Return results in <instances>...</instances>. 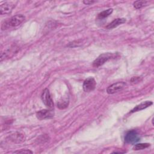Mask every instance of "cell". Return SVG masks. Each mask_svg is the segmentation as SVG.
<instances>
[{
    "instance_id": "7a4b0ae2",
    "label": "cell",
    "mask_w": 154,
    "mask_h": 154,
    "mask_svg": "<svg viewBox=\"0 0 154 154\" xmlns=\"http://www.w3.org/2000/svg\"><path fill=\"white\" fill-rule=\"evenodd\" d=\"M115 55L112 53H104L100 55L93 63V66L94 67H99L103 65L109 60L114 58Z\"/></svg>"
},
{
    "instance_id": "5b68a950",
    "label": "cell",
    "mask_w": 154,
    "mask_h": 154,
    "mask_svg": "<svg viewBox=\"0 0 154 154\" xmlns=\"http://www.w3.org/2000/svg\"><path fill=\"white\" fill-rule=\"evenodd\" d=\"M125 86H126L125 82L123 81L117 82L109 85L106 89V92L109 94H114L122 90L125 87Z\"/></svg>"
},
{
    "instance_id": "277c9868",
    "label": "cell",
    "mask_w": 154,
    "mask_h": 154,
    "mask_svg": "<svg viewBox=\"0 0 154 154\" xmlns=\"http://www.w3.org/2000/svg\"><path fill=\"white\" fill-rule=\"evenodd\" d=\"M42 100L44 104L49 108H52L54 107L53 100L51 97L49 90L48 88H45L42 94Z\"/></svg>"
},
{
    "instance_id": "8992f818",
    "label": "cell",
    "mask_w": 154,
    "mask_h": 154,
    "mask_svg": "<svg viewBox=\"0 0 154 154\" xmlns=\"http://www.w3.org/2000/svg\"><path fill=\"white\" fill-rule=\"evenodd\" d=\"M96 81L93 78L90 77L86 79L83 83V90L85 92H90L93 91L96 87Z\"/></svg>"
},
{
    "instance_id": "ba28073f",
    "label": "cell",
    "mask_w": 154,
    "mask_h": 154,
    "mask_svg": "<svg viewBox=\"0 0 154 154\" xmlns=\"http://www.w3.org/2000/svg\"><path fill=\"white\" fill-rule=\"evenodd\" d=\"M14 3L13 2H6L4 4H2L1 5L0 7V11L1 14H9L11 12L12 10L15 7Z\"/></svg>"
},
{
    "instance_id": "5bb4252c",
    "label": "cell",
    "mask_w": 154,
    "mask_h": 154,
    "mask_svg": "<svg viewBox=\"0 0 154 154\" xmlns=\"http://www.w3.org/2000/svg\"><path fill=\"white\" fill-rule=\"evenodd\" d=\"M147 1H135L134 2V7L137 8V9H138V8H140L141 7H143V6H145L147 5Z\"/></svg>"
},
{
    "instance_id": "6da1fadb",
    "label": "cell",
    "mask_w": 154,
    "mask_h": 154,
    "mask_svg": "<svg viewBox=\"0 0 154 154\" xmlns=\"http://www.w3.org/2000/svg\"><path fill=\"white\" fill-rule=\"evenodd\" d=\"M25 19V17L21 14L14 15L8 20L4 21V22L2 25V29L4 30L8 28H15L16 26H18L24 21Z\"/></svg>"
},
{
    "instance_id": "ac0fdd59",
    "label": "cell",
    "mask_w": 154,
    "mask_h": 154,
    "mask_svg": "<svg viewBox=\"0 0 154 154\" xmlns=\"http://www.w3.org/2000/svg\"><path fill=\"white\" fill-rule=\"evenodd\" d=\"M83 2L86 5H90V4L94 3V1H84Z\"/></svg>"
},
{
    "instance_id": "30bf717a",
    "label": "cell",
    "mask_w": 154,
    "mask_h": 154,
    "mask_svg": "<svg viewBox=\"0 0 154 154\" xmlns=\"http://www.w3.org/2000/svg\"><path fill=\"white\" fill-rule=\"evenodd\" d=\"M153 104V102L151 101H146L144 102L141 103L140 104L137 105L135 108H134L132 110H131V112H137V111H139L141 110H143L149 106H150V105H152Z\"/></svg>"
},
{
    "instance_id": "e0dca14e",
    "label": "cell",
    "mask_w": 154,
    "mask_h": 154,
    "mask_svg": "<svg viewBox=\"0 0 154 154\" xmlns=\"http://www.w3.org/2000/svg\"><path fill=\"white\" fill-rule=\"evenodd\" d=\"M131 81L132 82H134V83H135V82L140 81V78H139V77H133V78L131 79Z\"/></svg>"
},
{
    "instance_id": "7c38bea8",
    "label": "cell",
    "mask_w": 154,
    "mask_h": 154,
    "mask_svg": "<svg viewBox=\"0 0 154 154\" xmlns=\"http://www.w3.org/2000/svg\"><path fill=\"white\" fill-rule=\"evenodd\" d=\"M112 11H113V10L112 8H109V9H107L106 10H104V11H102V12H100V13L98 14L97 17L100 19L105 18V17H108V16H109L112 13Z\"/></svg>"
},
{
    "instance_id": "4fadbf2b",
    "label": "cell",
    "mask_w": 154,
    "mask_h": 154,
    "mask_svg": "<svg viewBox=\"0 0 154 154\" xmlns=\"http://www.w3.org/2000/svg\"><path fill=\"white\" fill-rule=\"evenodd\" d=\"M150 146L149 143H138L135 144L133 147V150H143L147 147H149Z\"/></svg>"
},
{
    "instance_id": "8fae6325",
    "label": "cell",
    "mask_w": 154,
    "mask_h": 154,
    "mask_svg": "<svg viewBox=\"0 0 154 154\" xmlns=\"http://www.w3.org/2000/svg\"><path fill=\"white\" fill-rule=\"evenodd\" d=\"M9 139L11 141H13L14 143H21L23 140H25L23 135L19 132H15L13 134H11L9 136Z\"/></svg>"
},
{
    "instance_id": "3957f363",
    "label": "cell",
    "mask_w": 154,
    "mask_h": 154,
    "mask_svg": "<svg viewBox=\"0 0 154 154\" xmlns=\"http://www.w3.org/2000/svg\"><path fill=\"white\" fill-rule=\"evenodd\" d=\"M140 139V137L137 133V132L135 130H131L128 131L125 136V141L126 143L134 144L135 143L138 142Z\"/></svg>"
},
{
    "instance_id": "9c48e42d",
    "label": "cell",
    "mask_w": 154,
    "mask_h": 154,
    "mask_svg": "<svg viewBox=\"0 0 154 154\" xmlns=\"http://www.w3.org/2000/svg\"><path fill=\"white\" fill-rule=\"evenodd\" d=\"M126 22V19L125 18H117L114 19L113 21H112L110 23H109L108 25L105 26V28L108 29H111L112 28H114L119 25L125 23Z\"/></svg>"
},
{
    "instance_id": "9a60e30c",
    "label": "cell",
    "mask_w": 154,
    "mask_h": 154,
    "mask_svg": "<svg viewBox=\"0 0 154 154\" xmlns=\"http://www.w3.org/2000/svg\"><path fill=\"white\" fill-rule=\"evenodd\" d=\"M68 103H69V100H67V99H63L62 101L61 100L59 101V102L57 104V106L60 109H64L67 106Z\"/></svg>"
},
{
    "instance_id": "52a82bcc",
    "label": "cell",
    "mask_w": 154,
    "mask_h": 154,
    "mask_svg": "<svg viewBox=\"0 0 154 154\" xmlns=\"http://www.w3.org/2000/svg\"><path fill=\"white\" fill-rule=\"evenodd\" d=\"M54 113L51 110L48 109H42L37 112L36 116L39 120H44L46 119L51 118L54 116Z\"/></svg>"
},
{
    "instance_id": "2e32d148",
    "label": "cell",
    "mask_w": 154,
    "mask_h": 154,
    "mask_svg": "<svg viewBox=\"0 0 154 154\" xmlns=\"http://www.w3.org/2000/svg\"><path fill=\"white\" fill-rule=\"evenodd\" d=\"M14 153H32V152L30 151L29 150H17V151H15L14 152Z\"/></svg>"
}]
</instances>
